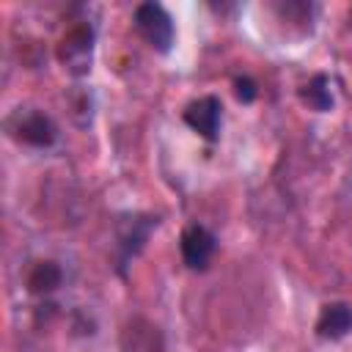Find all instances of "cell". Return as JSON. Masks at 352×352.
Returning a JSON list of instances; mask_svg holds the SVG:
<instances>
[{"instance_id": "9c48e42d", "label": "cell", "mask_w": 352, "mask_h": 352, "mask_svg": "<svg viewBox=\"0 0 352 352\" xmlns=\"http://www.w3.org/2000/svg\"><path fill=\"white\" fill-rule=\"evenodd\" d=\"M234 85H236V96H239L242 102H253L256 94H258V91H256V82H253L250 77H236Z\"/></svg>"}, {"instance_id": "6da1fadb", "label": "cell", "mask_w": 352, "mask_h": 352, "mask_svg": "<svg viewBox=\"0 0 352 352\" xmlns=\"http://www.w3.org/2000/svg\"><path fill=\"white\" fill-rule=\"evenodd\" d=\"M135 28L140 36L160 52H168L173 44V19L160 3H140L135 8Z\"/></svg>"}, {"instance_id": "52a82bcc", "label": "cell", "mask_w": 352, "mask_h": 352, "mask_svg": "<svg viewBox=\"0 0 352 352\" xmlns=\"http://www.w3.org/2000/svg\"><path fill=\"white\" fill-rule=\"evenodd\" d=\"M60 280H63V272L55 261H38L28 275V289L36 294H47V292H55Z\"/></svg>"}, {"instance_id": "7a4b0ae2", "label": "cell", "mask_w": 352, "mask_h": 352, "mask_svg": "<svg viewBox=\"0 0 352 352\" xmlns=\"http://www.w3.org/2000/svg\"><path fill=\"white\" fill-rule=\"evenodd\" d=\"M214 248H217V239L209 228L192 223L182 231V258L190 270H206Z\"/></svg>"}, {"instance_id": "8992f818", "label": "cell", "mask_w": 352, "mask_h": 352, "mask_svg": "<svg viewBox=\"0 0 352 352\" xmlns=\"http://www.w3.org/2000/svg\"><path fill=\"white\" fill-rule=\"evenodd\" d=\"M316 330L322 338H344L352 330V308L346 302H330L322 308Z\"/></svg>"}, {"instance_id": "3957f363", "label": "cell", "mask_w": 352, "mask_h": 352, "mask_svg": "<svg viewBox=\"0 0 352 352\" xmlns=\"http://www.w3.org/2000/svg\"><path fill=\"white\" fill-rule=\"evenodd\" d=\"M8 126L14 129V135L19 140H25L30 146H50L55 140V124L38 110H25V113L19 110L8 121Z\"/></svg>"}, {"instance_id": "5b68a950", "label": "cell", "mask_w": 352, "mask_h": 352, "mask_svg": "<svg viewBox=\"0 0 352 352\" xmlns=\"http://www.w3.org/2000/svg\"><path fill=\"white\" fill-rule=\"evenodd\" d=\"M91 50H94V33L88 28H74L60 41V60L74 74H82L88 69V63H91Z\"/></svg>"}, {"instance_id": "ba28073f", "label": "cell", "mask_w": 352, "mask_h": 352, "mask_svg": "<svg viewBox=\"0 0 352 352\" xmlns=\"http://www.w3.org/2000/svg\"><path fill=\"white\" fill-rule=\"evenodd\" d=\"M302 99H305L311 107H316V110H330V107H333V94H330V82H327V77L316 74V77L305 85Z\"/></svg>"}, {"instance_id": "277c9868", "label": "cell", "mask_w": 352, "mask_h": 352, "mask_svg": "<svg viewBox=\"0 0 352 352\" xmlns=\"http://www.w3.org/2000/svg\"><path fill=\"white\" fill-rule=\"evenodd\" d=\"M220 110L223 107L217 96H198L184 107V121L206 140H214L220 132Z\"/></svg>"}]
</instances>
